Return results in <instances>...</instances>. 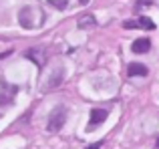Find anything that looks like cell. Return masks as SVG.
<instances>
[{"label": "cell", "instance_id": "obj_1", "mask_svg": "<svg viewBox=\"0 0 159 149\" xmlns=\"http://www.w3.org/2000/svg\"><path fill=\"white\" fill-rule=\"evenodd\" d=\"M40 14H43V12L36 10V8H32V6H24V8H20V12H18L20 26L26 28V30H32V28H36L40 22H39V20H34V16H40Z\"/></svg>", "mask_w": 159, "mask_h": 149}, {"label": "cell", "instance_id": "obj_2", "mask_svg": "<svg viewBox=\"0 0 159 149\" xmlns=\"http://www.w3.org/2000/svg\"><path fill=\"white\" fill-rule=\"evenodd\" d=\"M65 119H66V109L65 107H57L51 115H48V123H47V131L48 133H58L65 125Z\"/></svg>", "mask_w": 159, "mask_h": 149}, {"label": "cell", "instance_id": "obj_3", "mask_svg": "<svg viewBox=\"0 0 159 149\" xmlns=\"http://www.w3.org/2000/svg\"><path fill=\"white\" fill-rule=\"evenodd\" d=\"M62 81H65V69L62 67H57L54 71L51 73V77L44 81V91H52V89H58V87L62 85Z\"/></svg>", "mask_w": 159, "mask_h": 149}, {"label": "cell", "instance_id": "obj_4", "mask_svg": "<svg viewBox=\"0 0 159 149\" xmlns=\"http://www.w3.org/2000/svg\"><path fill=\"white\" fill-rule=\"evenodd\" d=\"M109 117V113L105 109H93L91 111V121H89V129H93V127L101 125V123H105V119Z\"/></svg>", "mask_w": 159, "mask_h": 149}, {"label": "cell", "instance_id": "obj_5", "mask_svg": "<svg viewBox=\"0 0 159 149\" xmlns=\"http://www.w3.org/2000/svg\"><path fill=\"white\" fill-rule=\"evenodd\" d=\"M24 55H26L28 61H34L36 67H43L44 61H47V56H44V51H43V48H28Z\"/></svg>", "mask_w": 159, "mask_h": 149}, {"label": "cell", "instance_id": "obj_6", "mask_svg": "<svg viewBox=\"0 0 159 149\" xmlns=\"http://www.w3.org/2000/svg\"><path fill=\"white\" fill-rule=\"evenodd\" d=\"M149 48H151V40L149 38H137V40H133V44H131V51L135 52V55H145Z\"/></svg>", "mask_w": 159, "mask_h": 149}, {"label": "cell", "instance_id": "obj_7", "mask_svg": "<svg viewBox=\"0 0 159 149\" xmlns=\"http://www.w3.org/2000/svg\"><path fill=\"white\" fill-rule=\"evenodd\" d=\"M95 24H97V20H95V16L93 14H81L79 16V20H77V26L81 28V30H91V28H95Z\"/></svg>", "mask_w": 159, "mask_h": 149}, {"label": "cell", "instance_id": "obj_8", "mask_svg": "<svg viewBox=\"0 0 159 149\" xmlns=\"http://www.w3.org/2000/svg\"><path fill=\"white\" fill-rule=\"evenodd\" d=\"M14 95H16V87L14 85H4L2 91H0V103H2V105H10Z\"/></svg>", "mask_w": 159, "mask_h": 149}, {"label": "cell", "instance_id": "obj_9", "mask_svg": "<svg viewBox=\"0 0 159 149\" xmlns=\"http://www.w3.org/2000/svg\"><path fill=\"white\" fill-rule=\"evenodd\" d=\"M147 73H149V69L145 67V65H141V63H131L127 67L129 77H147Z\"/></svg>", "mask_w": 159, "mask_h": 149}, {"label": "cell", "instance_id": "obj_10", "mask_svg": "<svg viewBox=\"0 0 159 149\" xmlns=\"http://www.w3.org/2000/svg\"><path fill=\"white\" fill-rule=\"evenodd\" d=\"M137 22H139V24H137L139 28H147V30H153V28H155V22H153L151 18H147V16H141Z\"/></svg>", "mask_w": 159, "mask_h": 149}, {"label": "cell", "instance_id": "obj_11", "mask_svg": "<svg viewBox=\"0 0 159 149\" xmlns=\"http://www.w3.org/2000/svg\"><path fill=\"white\" fill-rule=\"evenodd\" d=\"M48 4L54 6L57 10H65V8L69 6V0H48Z\"/></svg>", "mask_w": 159, "mask_h": 149}, {"label": "cell", "instance_id": "obj_12", "mask_svg": "<svg viewBox=\"0 0 159 149\" xmlns=\"http://www.w3.org/2000/svg\"><path fill=\"white\" fill-rule=\"evenodd\" d=\"M101 147H103V143L99 141V143H93V145H89L87 149H101Z\"/></svg>", "mask_w": 159, "mask_h": 149}, {"label": "cell", "instance_id": "obj_13", "mask_svg": "<svg viewBox=\"0 0 159 149\" xmlns=\"http://www.w3.org/2000/svg\"><path fill=\"white\" fill-rule=\"evenodd\" d=\"M137 2H139V4H147V6H149V4H153V0H137Z\"/></svg>", "mask_w": 159, "mask_h": 149}, {"label": "cell", "instance_id": "obj_14", "mask_svg": "<svg viewBox=\"0 0 159 149\" xmlns=\"http://www.w3.org/2000/svg\"><path fill=\"white\" fill-rule=\"evenodd\" d=\"M79 2H81V4H87V2H89V0H79Z\"/></svg>", "mask_w": 159, "mask_h": 149}, {"label": "cell", "instance_id": "obj_15", "mask_svg": "<svg viewBox=\"0 0 159 149\" xmlns=\"http://www.w3.org/2000/svg\"><path fill=\"white\" fill-rule=\"evenodd\" d=\"M155 149H159V139H157V141H155Z\"/></svg>", "mask_w": 159, "mask_h": 149}]
</instances>
